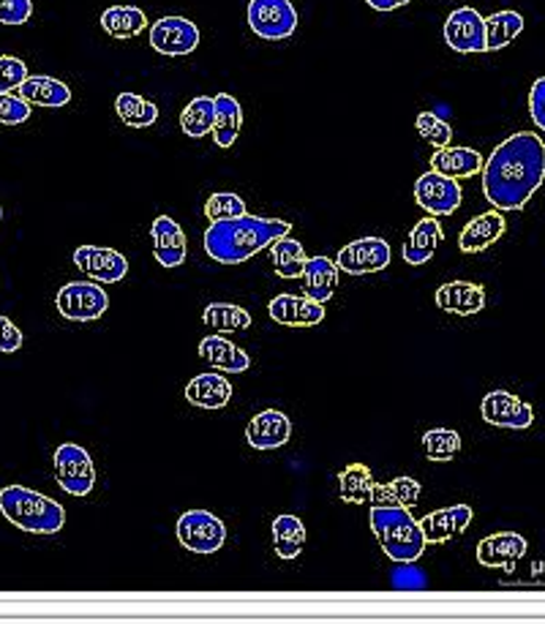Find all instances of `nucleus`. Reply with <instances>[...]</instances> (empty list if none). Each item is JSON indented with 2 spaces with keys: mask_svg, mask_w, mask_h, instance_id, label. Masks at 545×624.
Returning a JSON list of instances; mask_svg holds the SVG:
<instances>
[{
  "mask_svg": "<svg viewBox=\"0 0 545 624\" xmlns=\"http://www.w3.org/2000/svg\"><path fill=\"white\" fill-rule=\"evenodd\" d=\"M273 322L286 325V328H317L324 319V303L311 301V297L297 295H275L268 306Z\"/></svg>",
  "mask_w": 545,
  "mask_h": 624,
  "instance_id": "f3484780",
  "label": "nucleus"
},
{
  "mask_svg": "<svg viewBox=\"0 0 545 624\" xmlns=\"http://www.w3.org/2000/svg\"><path fill=\"white\" fill-rule=\"evenodd\" d=\"M249 25L265 42H284L297 31V11L292 0H251Z\"/></svg>",
  "mask_w": 545,
  "mask_h": 624,
  "instance_id": "6e6552de",
  "label": "nucleus"
},
{
  "mask_svg": "<svg viewBox=\"0 0 545 624\" xmlns=\"http://www.w3.org/2000/svg\"><path fill=\"white\" fill-rule=\"evenodd\" d=\"M22 346V333L9 317H0V352L3 355H14Z\"/></svg>",
  "mask_w": 545,
  "mask_h": 624,
  "instance_id": "c03bdc74",
  "label": "nucleus"
},
{
  "mask_svg": "<svg viewBox=\"0 0 545 624\" xmlns=\"http://www.w3.org/2000/svg\"><path fill=\"white\" fill-rule=\"evenodd\" d=\"M371 532L377 534L384 556L399 565H412L426 551V534L420 521L410 513V507H371Z\"/></svg>",
  "mask_w": 545,
  "mask_h": 624,
  "instance_id": "7ed1b4c3",
  "label": "nucleus"
},
{
  "mask_svg": "<svg viewBox=\"0 0 545 624\" xmlns=\"http://www.w3.org/2000/svg\"><path fill=\"white\" fill-rule=\"evenodd\" d=\"M213 126H216V102L211 96L191 98L189 107L180 113V129L191 140H202V137L213 134Z\"/></svg>",
  "mask_w": 545,
  "mask_h": 624,
  "instance_id": "473e14b6",
  "label": "nucleus"
},
{
  "mask_svg": "<svg viewBox=\"0 0 545 624\" xmlns=\"http://www.w3.org/2000/svg\"><path fill=\"white\" fill-rule=\"evenodd\" d=\"M481 415L486 423L497 425V428H530L535 423V410L532 404H526L524 399H519L510 390H491V393L483 399Z\"/></svg>",
  "mask_w": 545,
  "mask_h": 624,
  "instance_id": "ddd939ff",
  "label": "nucleus"
},
{
  "mask_svg": "<svg viewBox=\"0 0 545 624\" xmlns=\"http://www.w3.org/2000/svg\"><path fill=\"white\" fill-rule=\"evenodd\" d=\"M439 240H442V224H439L437 215L420 219L415 224V229L410 232V240L404 243V262L412 264V268H420V264L431 262Z\"/></svg>",
  "mask_w": 545,
  "mask_h": 624,
  "instance_id": "bb28decb",
  "label": "nucleus"
},
{
  "mask_svg": "<svg viewBox=\"0 0 545 624\" xmlns=\"http://www.w3.org/2000/svg\"><path fill=\"white\" fill-rule=\"evenodd\" d=\"M524 31V16L519 11H497V14L486 16V47L488 52L505 49L513 44Z\"/></svg>",
  "mask_w": 545,
  "mask_h": 624,
  "instance_id": "72a5a7b5",
  "label": "nucleus"
},
{
  "mask_svg": "<svg viewBox=\"0 0 545 624\" xmlns=\"http://www.w3.org/2000/svg\"><path fill=\"white\" fill-rule=\"evenodd\" d=\"M151 47L167 58L191 55L200 47V27L186 16H162L151 25Z\"/></svg>",
  "mask_w": 545,
  "mask_h": 624,
  "instance_id": "9b49d317",
  "label": "nucleus"
},
{
  "mask_svg": "<svg viewBox=\"0 0 545 624\" xmlns=\"http://www.w3.org/2000/svg\"><path fill=\"white\" fill-rule=\"evenodd\" d=\"M16 96L25 98L31 107H47V109H58L66 107L71 102V91L66 82L55 80V76H44V74H33L27 76L20 85Z\"/></svg>",
  "mask_w": 545,
  "mask_h": 624,
  "instance_id": "a878e982",
  "label": "nucleus"
},
{
  "mask_svg": "<svg viewBox=\"0 0 545 624\" xmlns=\"http://www.w3.org/2000/svg\"><path fill=\"white\" fill-rule=\"evenodd\" d=\"M115 113L123 120L129 129H147L158 120V107L147 98L137 96V93H120L115 98Z\"/></svg>",
  "mask_w": 545,
  "mask_h": 624,
  "instance_id": "c9c22d12",
  "label": "nucleus"
},
{
  "mask_svg": "<svg viewBox=\"0 0 545 624\" xmlns=\"http://www.w3.org/2000/svg\"><path fill=\"white\" fill-rule=\"evenodd\" d=\"M271 257L275 275H281V279H300L308 262L306 248H303V243L295 240L292 235L279 237V240L273 243Z\"/></svg>",
  "mask_w": 545,
  "mask_h": 624,
  "instance_id": "2f4dec72",
  "label": "nucleus"
},
{
  "mask_svg": "<svg viewBox=\"0 0 545 624\" xmlns=\"http://www.w3.org/2000/svg\"><path fill=\"white\" fill-rule=\"evenodd\" d=\"M27 66L20 58L11 55H0V93H14L20 91L22 82L27 80Z\"/></svg>",
  "mask_w": 545,
  "mask_h": 624,
  "instance_id": "a19ab883",
  "label": "nucleus"
},
{
  "mask_svg": "<svg viewBox=\"0 0 545 624\" xmlns=\"http://www.w3.org/2000/svg\"><path fill=\"white\" fill-rule=\"evenodd\" d=\"M428 461H453L461 452V434L453 428H431L423 436Z\"/></svg>",
  "mask_w": 545,
  "mask_h": 624,
  "instance_id": "4c0bfd02",
  "label": "nucleus"
},
{
  "mask_svg": "<svg viewBox=\"0 0 545 624\" xmlns=\"http://www.w3.org/2000/svg\"><path fill=\"white\" fill-rule=\"evenodd\" d=\"M472 518H475V510L470 505H450L442 507V510L428 513L420 521V529L426 534L428 545H439L464 534L470 529Z\"/></svg>",
  "mask_w": 545,
  "mask_h": 624,
  "instance_id": "dca6fc26",
  "label": "nucleus"
},
{
  "mask_svg": "<svg viewBox=\"0 0 545 624\" xmlns=\"http://www.w3.org/2000/svg\"><path fill=\"white\" fill-rule=\"evenodd\" d=\"M178 540L191 554H216L227 543V527L208 510H189L178 518Z\"/></svg>",
  "mask_w": 545,
  "mask_h": 624,
  "instance_id": "0eeeda50",
  "label": "nucleus"
},
{
  "mask_svg": "<svg viewBox=\"0 0 545 624\" xmlns=\"http://www.w3.org/2000/svg\"><path fill=\"white\" fill-rule=\"evenodd\" d=\"M153 237V254L162 268H180L186 262V251H189V240H186L183 226L169 215H158L151 224Z\"/></svg>",
  "mask_w": 545,
  "mask_h": 624,
  "instance_id": "2eb2a0df",
  "label": "nucleus"
},
{
  "mask_svg": "<svg viewBox=\"0 0 545 624\" xmlns=\"http://www.w3.org/2000/svg\"><path fill=\"white\" fill-rule=\"evenodd\" d=\"M445 42L453 52L470 55V52H488L486 47V16L481 11L461 5V9L450 11L448 22H445Z\"/></svg>",
  "mask_w": 545,
  "mask_h": 624,
  "instance_id": "1a4fd4ad",
  "label": "nucleus"
},
{
  "mask_svg": "<svg viewBox=\"0 0 545 624\" xmlns=\"http://www.w3.org/2000/svg\"><path fill=\"white\" fill-rule=\"evenodd\" d=\"M483 153H477L475 148H464V145H448V148H437V153L431 156V173L448 175L453 180H464L472 178V175L483 173Z\"/></svg>",
  "mask_w": 545,
  "mask_h": 624,
  "instance_id": "4be33fe9",
  "label": "nucleus"
},
{
  "mask_svg": "<svg viewBox=\"0 0 545 624\" xmlns=\"http://www.w3.org/2000/svg\"><path fill=\"white\" fill-rule=\"evenodd\" d=\"M366 3L377 11H395L401 9V5L412 3V0H366Z\"/></svg>",
  "mask_w": 545,
  "mask_h": 624,
  "instance_id": "49530a36",
  "label": "nucleus"
},
{
  "mask_svg": "<svg viewBox=\"0 0 545 624\" xmlns=\"http://www.w3.org/2000/svg\"><path fill=\"white\" fill-rule=\"evenodd\" d=\"M505 229H508V221H505L502 210H488V213L470 219V224L461 229L459 248L464 254L486 251V248H491L505 235Z\"/></svg>",
  "mask_w": 545,
  "mask_h": 624,
  "instance_id": "6ab92c4d",
  "label": "nucleus"
},
{
  "mask_svg": "<svg viewBox=\"0 0 545 624\" xmlns=\"http://www.w3.org/2000/svg\"><path fill=\"white\" fill-rule=\"evenodd\" d=\"M233 393L235 390L229 379L213 372L200 374V377H194L186 385V401L191 407H200V410H222V407L229 404Z\"/></svg>",
  "mask_w": 545,
  "mask_h": 624,
  "instance_id": "b1692460",
  "label": "nucleus"
},
{
  "mask_svg": "<svg viewBox=\"0 0 545 624\" xmlns=\"http://www.w3.org/2000/svg\"><path fill=\"white\" fill-rule=\"evenodd\" d=\"M292 436V423L284 412L279 410H265L260 415L251 417V423L246 425V439L254 450H275V447L286 445Z\"/></svg>",
  "mask_w": 545,
  "mask_h": 624,
  "instance_id": "412c9836",
  "label": "nucleus"
},
{
  "mask_svg": "<svg viewBox=\"0 0 545 624\" xmlns=\"http://www.w3.org/2000/svg\"><path fill=\"white\" fill-rule=\"evenodd\" d=\"M0 513L22 532L58 534L66 523V510L38 491L25 485H9L0 491Z\"/></svg>",
  "mask_w": 545,
  "mask_h": 624,
  "instance_id": "20e7f679",
  "label": "nucleus"
},
{
  "mask_svg": "<svg viewBox=\"0 0 545 624\" xmlns=\"http://www.w3.org/2000/svg\"><path fill=\"white\" fill-rule=\"evenodd\" d=\"M437 306L448 314H459V317H472L486 308V290L472 281H450L442 284L434 295Z\"/></svg>",
  "mask_w": 545,
  "mask_h": 624,
  "instance_id": "aec40b11",
  "label": "nucleus"
},
{
  "mask_svg": "<svg viewBox=\"0 0 545 624\" xmlns=\"http://www.w3.org/2000/svg\"><path fill=\"white\" fill-rule=\"evenodd\" d=\"M390 243L382 240V237H360V240H352L346 243L344 248L339 251V270L349 275H368V273H379L390 264Z\"/></svg>",
  "mask_w": 545,
  "mask_h": 624,
  "instance_id": "9d476101",
  "label": "nucleus"
},
{
  "mask_svg": "<svg viewBox=\"0 0 545 624\" xmlns=\"http://www.w3.org/2000/svg\"><path fill=\"white\" fill-rule=\"evenodd\" d=\"M423 494V485L415 478H395L390 483H374L371 505L377 507H415Z\"/></svg>",
  "mask_w": 545,
  "mask_h": 624,
  "instance_id": "c756f323",
  "label": "nucleus"
},
{
  "mask_svg": "<svg viewBox=\"0 0 545 624\" xmlns=\"http://www.w3.org/2000/svg\"><path fill=\"white\" fill-rule=\"evenodd\" d=\"M55 474L58 485L69 496H87L96 485V467L85 447L66 441L55 450Z\"/></svg>",
  "mask_w": 545,
  "mask_h": 624,
  "instance_id": "423d86ee",
  "label": "nucleus"
},
{
  "mask_svg": "<svg viewBox=\"0 0 545 624\" xmlns=\"http://www.w3.org/2000/svg\"><path fill=\"white\" fill-rule=\"evenodd\" d=\"M417 134L426 142H431L434 148H448L450 140H453V129H450L448 120H442L434 113H420L415 120Z\"/></svg>",
  "mask_w": 545,
  "mask_h": 624,
  "instance_id": "ea45409f",
  "label": "nucleus"
},
{
  "mask_svg": "<svg viewBox=\"0 0 545 624\" xmlns=\"http://www.w3.org/2000/svg\"><path fill=\"white\" fill-rule=\"evenodd\" d=\"M530 115L535 120V126L541 131H545V76L535 80L530 91Z\"/></svg>",
  "mask_w": 545,
  "mask_h": 624,
  "instance_id": "a18cd8bd",
  "label": "nucleus"
},
{
  "mask_svg": "<svg viewBox=\"0 0 545 624\" xmlns=\"http://www.w3.org/2000/svg\"><path fill=\"white\" fill-rule=\"evenodd\" d=\"M246 202L240 200L233 191H216V195L208 197L205 202V215L211 221H227V219H238V215H246Z\"/></svg>",
  "mask_w": 545,
  "mask_h": 624,
  "instance_id": "58836bf2",
  "label": "nucleus"
},
{
  "mask_svg": "<svg viewBox=\"0 0 545 624\" xmlns=\"http://www.w3.org/2000/svg\"><path fill=\"white\" fill-rule=\"evenodd\" d=\"M545 180V142L532 131L508 137L483 164V195L497 210H521Z\"/></svg>",
  "mask_w": 545,
  "mask_h": 624,
  "instance_id": "f257e3e1",
  "label": "nucleus"
},
{
  "mask_svg": "<svg viewBox=\"0 0 545 624\" xmlns=\"http://www.w3.org/2000/svg\"><path fill=\"white\" fill-rule=\"evenodd\" d=\"M461 197H464V191H461L459 180L448 178V175L426 173L415 184V202L437 219L455 213L461 205Z\"/></svg>",
  "mask_w": 545,
  "mask_h": 624,
  "instance_id": "f8f14e48",
  "label": "nucleus"
},
{
  "mask_svg": "<svg viewBox=\"0 0 545 624\" xmlns=\"http://www.w3.org/2000/svg\"><path fill=\"white\" fill-rule=\"evenodd\" d=\"M526 556V540L516 532H497L477 543V562L483 567L513 570Z\"/></svg>",
  "mask_w": 545,
  "mask_h": 624,
  "instance_id": "a211bd4d",
  "label": "nucleus"
},
{
  "mask_svg": "<svg viewBox=\"0 0 545 624\" xmlns=\"http://www.w3.org/2000/svg\"><path fill=\"white\" fill-rule=\"evenodd\" d=\"M284 235H292L289 221L246 213L238 219L211 221L205 232V251L222 264H240L271 248Z\"/></svg>",
  "mask_w": 545,
  "mask_h": 624,
  "instance_id": "f03ea898",
  "label": "nucleus"
},
{
  "mask_svg": "<svg viewBox=\"0 0 545 624\" xmlns=\"http://www.w3.org/2000/svg\"><path fill=\"white\" fill-rule=\"evenodd\" d=\"M31 104L20 98L16 93H0V123L20 126L31 118Z\"/></svg>",
  "mask_w": 545,
  "mask_h": 624,
  "instance_id": "79ce46f5",
  "label": "nucleus"
},
{
  "mask_svg": "<svg viewBox=\"0 0 545 624\" xmlns=\"http://www.w3.org/2000/svg\"><path fill=\"white\" fill-rule=\"evenodd\" d=\"M0 219H3V208H0Z\"/></svg>",
  "mask_w": 545,
  "mask_h": 624,
  "instance_id": "de8ad7c7",
  "label": "nucleus"
},
{
  "mask_svg": "<svg viewBox=\"0 0 545 624\" xmlns=\"http://www.w3.org/2000/svg\"><path fill=\"white\" fill-rule=\"evenodd\" d=\"M273 545L281 560H297L306 545V527L297 516H279L273 521Z\"/></svg>",
  "mask_w": 545,
  "mask_h": 624,
  "instance_id": "f704fd0d",
  "label": "nucleus"
},
{
  "mask_svg": "<svg viewBox=\"0 0 545 624\" xmlns=\"http://www.w3.org/2000/svg\"><path fill=\"white\" fill-rule=\"evenodd\" d=\"M98 22H102V31L118 42L137 38L147 27L145 11L137 9V5H109Z\"/></svg>",
  "mask_w": 545,
  "mask_h": 624,
  "instance_id": "cd10ccee",
  "label": "nucleus"
},
{
  "mask_svg": "<svg viewBox=\"0 0 545 624\" xmlns=\"http://www.w3.org/2000/svg\"><path fill=\"white\" fill-rule=\"evenodd\" d=\"M303 286H306V295L317 303H328L335 295V286H339V264L335 259L324 257H308L306 270H303Z\"/></svg>",
  "mask_w": 545,
  "mask_h": 624,
  "instance_id": "393cba45",
  "label": "nucleus"
},
{
  "mask_svg": "<svg viewBox=\"0 0 545 624\" xmlns=\"http://www.w3.org/2000/svg\"><path fill=\"white\" fill-rule=\"evenodd\" d=\"M55 306L69 322H93L107 314L109 295L98 286V281H69L55 295Z\"/></svg>",
  "mask_w": 545,
  "mask_h": 624,
  "instance_id": "39448f33",
  "label": "nucleus"
},
{
  "mask_svg": "<svg viewBox=\"0 0 545 624\" xmlns=\"http://www.w3.org/2000/svg\"><path fill=\"white\" fill-rule=\"evenodd\" d=\"M216 102V126H213V140L218 148H233L238 142L240 126H244V109L240 102L229 93H218L213 96Z\"/></svg>",
  "mask_w": 545,
  "mask_h": 624,
  "instance_id": "c85d7f7f",
  "label": "nucleus"
},
{
  "mask_svg": "<svg viewBox=\"0 0 545 624\" xmlns=\"http://www.w3.org/2000/svg\"><path fill=\"white\" fill-rule=\"evenodd\" d=\"M202 322L224 335L251 328V314L244 306H235V303H211L202 314Z\"/></svg>",
  "mask_w": 545,
  "mask_h": 624,
  "instance_id": "e433bc0d",
  "label": "nucleus"
},
{
  "mask_svg": "<svg viewBox=\"0 0 545 624\" xmlns=\"http://www.w3.org/2000/svg\"><path fill=\"white\" fill-rule=\"evenodd\" d=\"M200 357L208 361V366L218 368V372L229 374H244L251 368V355L240 350L238 344H233L229 339H224L222 333L208 335L200 341Z\"/></svg>",
  "mask_w": 545,
  "mask_h": 624,
  "instance_id": "5701e85b",
  "label": "nucleus"
},
{
  "mask_svg": "<svg viewBox=\"0 0 545 624\" xmlns=\"http://www.w3.org/2000/svg\"><path fill=\"white\" fill-rule=\"evenodd\" d=\"M374 474L366 463H349L339 474V499L346 505H371Z\"/></svg>",
  "mask_w": 545,
  "mask_h": 624,
  "instance_id": "7c9ffc66",
  "label": "nucleus"
},
{
  "mask_svg": "<svg viewBox=\"0 0 545 624\" xmlns=\"http://www.w3.org/2000/svg\"><path fill=\"white\" fill-rule=\"evenodd\" d=\"M74 264L98 284H118L129 273V259L115 248L102 246H80L74 251Z\"/></svg>",
  "mask_w": 545,
  "mask_h": 624,
  "instance_id": "4468645a",
  "label": "nucleus"
},
{
  "mask_svg": "<svg viewBox=\"0 0 545 624\" xmlns=\"http://www.w3.org/2000/svg\"><path fill=\"white\" fill-rule=\"evenodd\" d=\"M33 16V0H0V25H25Z\"/></svg>",
  "mask_w": 545,
  "mask_h": 624,
  "instance_id": "37998d69",
  "label": "nucleus"
}]
</instances>
